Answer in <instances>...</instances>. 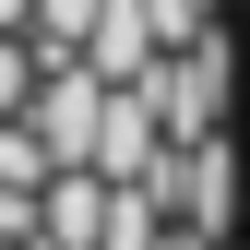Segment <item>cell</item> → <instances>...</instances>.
I'll list each match as a JSON object with an SVG mask.
<instances>
[{
    "label": "cell",
    "mask_w": 250,
    "mask_h": 250,
    "mask_svg": "<svg viewBox=\"0 0 250 250\" xmlns=\"http://www.w3.org/2000/svg\"><path fill=\"white\" fill-rule=\"evenodd\" d=\"M24 96H36V48L0 36V119H24Z\"/></svg>",
    "instance_id": "obj_1"
},
{
    "label": "cell",
    "mask_w": 250,
    "mask_h": 250,
    "mask_svg": "<svg viewBox=\"0 0 250 250\" xmlns=\"http://www.w3.org/2000/svg\"><path fill=\"white\" fill-rule=\"evenodd\" d=\"M0 36H36V0H0Z\"/></svg>",
    "instance_id": "obj_2"
}]
</instances>
